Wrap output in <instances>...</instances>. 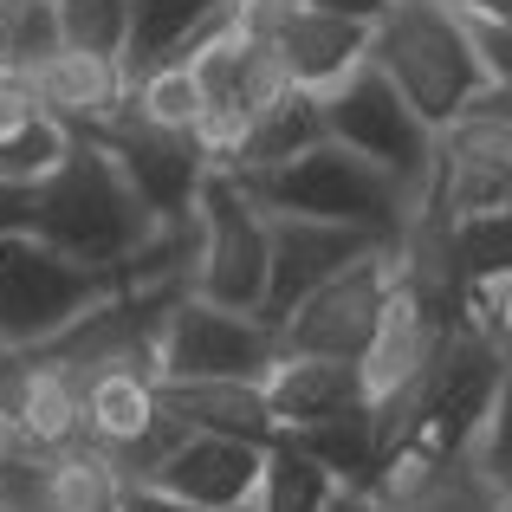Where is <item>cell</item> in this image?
I'll list each match as a JSON object with an SVG mask.
<instances>
[{"label": "cell", "mask_w": 512, "mask_h": 512, "mask_svg": "<svg viewBox=\"0 0 512 512\" xmlns=\"http://www.w3.org/2000/svg\"><path fill=\"white\" fill-rule=\"evenodd\" d=\"M156 214L143 201V188L130 182V169L104 150L98 137L72 130V150L65 163L39 182V208H33V234L65 247L85 266H124L130 253L150 247Z\"/></svg>", "instance_id": "cell-1"}, {"label": "cell", "mask_w": 512, "mask_h": 512, "mask_svg": "<svg viewBox=\"0 0 512 512\" xmlns=\"http://www.w3.org/2000/svg\"><path fill=\"white\" fill-rule=\"evenodd\" d=\"M247 182V195L260 208H286V214H325V221H350L370 234L402 240L422 214V201L396 182L389 169H376L370 156H357L338 137H318L312 150L286 156L266 169H234Z\"/></svg>", "instance_id": "cell-2"}, {"label": "cell", "mask_w": 512, "mask_h": 512, "mask_svg": "<svg viewBox=\"0 0 512 512\" xmlns=\"http://www.w3.org/2000/svg\"><path fill=\"white\" fill-rule=\"evenodd\" d=\"M370 59L409 91V104L435 130H448L493 85L474 52L461 0H389V13L370 33Z\"/></svg>", "instance_id": "cell-3"}, {"label": "cell", "mask_w": 512, "mask_h": 512, "mask_svg": "<svg viewBox=\"0 0 512 512\" xmlns=\"http://www.w3.org/2000/svg\"><path fill=\"white\" fill-rule=\"evenodd\" d=\"M117 286H124V266H85L26 227H7L0 234V357L52 344Z\"/></svg>", "instance_id": "cell-4"}, {"label": "cell", "mask_w": 512, "mask_h": 512, "mask_svg": "<svg viewBox=\"0 0 512 512\" xmlns=\"http://www.w3.org/2000/svg\"><path fill=\"white\" fill-rule=\"evenodd\" d=\"M325 130L338 143H350L357 156H370L376 169H389L415 201L428 208L435 188V163H441V130L409 104V91L383 72L376 59H363L344 85L325 91Z\"/></svg>", "instance_id": "cell-5"}, {"label": "cell", "mask_w": 512, "mask_h": 512, "mask_svg": "<svg viewBox=\"0 0 512 512\" xmlns=\"http://www.w3.org/2000/svg\"><path fill=\"white\" fill-rule=\"evenodd\" d=\"M266 273H273V227L266 208L247 195L234 169L214 163L201 175V266L195 292L234 312H260L266 305Z\"/></svg>", "instance_id": "cell-6"}, {"label": "cell", "mask_w": 512, "mask_h": 512, "mask_svg": "<svg viewBox=\"0 0 512 512\" xmlns=\"http://www.w3.org/2000/svg\"><path fill=\"white\" fill-rule=\"evenodd\" d=\"M279 357H286L279 325L214 305L201 292H182L156 331V376H266Z\"/></svg>", "instance_id": "cell-7"}, {"label": "cell", "mask_w": 512, "mask_h": 512, "mask_svg": "<svg viewBox=\"0 0 512 512\" xmlns=\"http://www.w3.org/2000/svg\"><path fill=\"white\" fill-rule=\"evenodd\" d=\"M396 279H402V240H383L376 253L350 260L338 279H325V286H318L312 299L279 325V338H286V350L357 357L363 363V350H370L376 331H383V312H389Z\"/></svg>", "instance_id": "cell-8"}, {"label": "cell", "mask_w": 512, "mask_h": 512, "mask_svg": "<svg viewBox=\"0 0 512 512\" xmlns=\"http://www.w3.org/2000/svg\"><path fill=\"white\" fill-rule=\"evenodd\" d=\"M85 435V370L26 350L0 363V448L13 454H59Z\"/></svg>", "instance_id": "cell-9"}, {"label": "cell", "mask_w": 512, "mask_h": 512, "mask_svg": "<svg viewBox=\"0 0 512 512\" xmlns=\"http://www.w3.org/2000/svg\"><path fill=\"white\" fill-rule=\"evenodd\" d=\"M266 227H273V273H266V305H260L266 325H286L325 279H338L350 260H363L389 240L370 234V227L325 221V214H286V208H266Z\"/></svg>", "instance_id": "cell-10"}, {"label": "cell", "mask_w": 512, "mask_h": 512, "mask_svg": "<svg viewBox=\"0 0 512 512\" xmlns=\"http://www.w3.org/2000/svg\"><path fill=\"white\" fill-rule=\"evenodd\" d=\"M85 137H98L104 150L130 169V182L143 188V201H150L156 221H182V214H195L201 175L214 169L208 143H201L195 130H163V124H150V117H137L124 104L104 130H85Z\"/></svg>", "instance_id": "cell-11"}, {"label": "cell", "mask_w": 512, "mask_h": 512, "mask_svg": "<svg viewBox=\"0 0 512 512\" xmlns=\"http://www.w3.org/2000/svg\"><path fill=\"white\" fill-rule=\"evenodd\" d=\"M143 480H156V487L182 493V500H195L208 512H253L260 480H266V448L260 441H240V435H201V428H188Z\"/></svg>", "instance_id": "cell-12"}, {"label": "cell", "mask_w": 512, "mask_h": 512, "mask_svg": "<svg viewBox=\"0 0 512 512\" xmlns=\"http://www.w3.org/2000/svg\"><path fill=\"white\" fill-rule=\"evenodd\" d=\"M163 389V409L182 428L201 435H240L273 448L279 441V409L266 396V376H156Z\"/></svg>", "instance_id": "cell-13"}, {"label": "cell", "mask_w": 512, "mask_h": 512, "mask_svg": "<svg viewBox=\"0 0 512 512\" xmlns=\"http://www.w3.org/2000/svg\"><path fill=\"white\" fill-rule=\"evenodd\" d=\"M370 33H376V26L344 20V13H325V7H312V0H299L292 20L279 26L273 46H279V59H286L292 85H305V91L325 98L331 85H344V78L370 59Z\"/></svg>", "instance_id": "cell-14"}, {"label": "cell", "mask_w": 512, "mask_h": 512, "mask_svg": "<svg viewBox=\"0 0 512 512\" xmlns=\"http://www.w3.org/2000/svg\"><path fill=\"white\" fill-rule=\"evenodd\" d=\"M266 396L279 409V428L292 422H325V415L363 409L370 383H363L357 357H312V350H286V357L266 370Z\"/></svg>", "instance_id": "cell-15"}, {"label": "cell", "mask_w": 512, "mask_h": 512, "mask_svg": "<svg viewBox=\"0 0 512 512\" xmlns=\"http://www.w3.org/2000/svg\"><path fill=\"white\" fill-rule=\"evenodd\" d=\"M39 91H46V111L65 117L72 130H104L130 104V65L85 52V46H65L59 59L39 65Z\"/></svg>", "instance_id": "cell-16"}, {"label": "cell", "mask_w": 512, "mask_h": 512, "mask_svg": "<svg viewBox=\"0 0 512 512\" xmlns=\"http://www.w3.org/2000/svg\"><path fill=\"white\" fill-rule=\"evenodd\" d=\"M227 13H234V0H130V52H124L130 85H137L150 65L195 52Z\"/></svg>", "instance_id": "cell-17"}, {"label": "cell", "mask_w": 512, "mask_h": 512, "mask_svg": "<svg viewBox=\"0 0 512 512\" xmlns=\"http://www.w3.org/2000/svg\"><path fill=\"white\" fill-rule=\"evenodd\" d=\"M318 137H331L325 130V98L305 85H292L279 104H266L260 117L247 124V137H240V150L227 156L221 169H266V163H286V156L312 150Z\"/></svg>", "instance_id": "cell-18"}, {"label": "cell", "mask_w": 512, "mask_h": 512, "mask_svg": "<svg viewBox=\"0 0 512 512\" xmlns=\"http://www.w3.org/2000/svg\"><path fill=\"white\" fill-rule=\"evenodd\" d=\"M279 435H286L292 448H305L312 461H325L344 487H363V480L376 474V461H383L370 402H363V409H344V415H325V422H292V428H279Z\"/></svg>", "instance_id": "cell-19"}, {"label": "cell", "mask_w": 512, "mask_h": 512, "mask_svg": "<svg viewBox=\"0 0 512 512\" xmlns=\"http://www.w3.org/2000/svg\"><path fill=\"white\" fill-rule=\"evenodd\" d=\"M338 500H344V480L331 474L325 461H312L305 448H292L286 435L266 448V480H260L253 512H331Z\"/></svg>", "instance_id": "cell-20"}, {"label": "cell", "mask_w": 512, "mask_h": 512, "mask_svg": "<svg viewBox=\"0 0 512 512\" xmlns=\"http://www.w3.org/2000/svg\"><path fill=\"white\" fill-rule=\"evenodd\" d=\"M448 240H454V266H461L467 299L512 279V208L461 214V221H448Z\"/></svg>", "instance_id": "cell-21"}, {"label": "cell", "mask_w": 512, "mask_h": 512, "mask_svg": "<svg viewBox=\"0 0 512 512\" xmlns=\"http://www.w3.org/2000/svg\"><path fill=\"white\" fill-rule=\"evenodd\" d=\"M130 111L150 117L163 130H195L201 137V78H195V59H163L130 85Z\"/></svg>", "instance_id": "cell-22"}, {"label": "cell", "mask_w": 512, "mask_h": 512, "mask_svg": "<svg viewBox=\"0 0 512 512\" xmlns=\"http://www.w3.org/2000/svg\"><path fill=\"white\" fill-rule=\"evenodd\" d=\"M65 52V20L59 0H13L7 26H0V59L20 65V72H39L46 59Z\"/></svg>", "instance_id": "cell-23"}, {"label": "cell", "mask_w": 512, "mask_h": 512, "mask_svg": "<svg viewBox=\"0 0 512 512\" xmlns=\"http://www.w3.org/2000/svg\"><path fill=\"white\" fill-rule=\"evenodd\" d=\"M344 506H350V512H370L350 487H344ZM396 512H493V487L480 480V467L467 461V454H454V461L435 474V487L415 493V500H409V506H396Z\"/></svg>", "instance_id": "cell-24"}, {"label": "cell", "mask_w": 512, "mask_h": 512, "mask_svg": "<svg viewBox=\"0 0 512 512\" xmlns=\"http://www.w3.org/2000/svg\"><path fill=\"white\" fill-rule=\"evenodd\" d=\"M59 20H65V46L104 52V59L130 52V0H59Z\"/></svg>", "instance_id": "cell-25"}, {"label": "cell", "mask_w": 512, "mask_h": 512, "mask_svg": "<svg viewBox=\"0 0 512 512\" xmlns=\"http://www.w3.org/2000/svg\"><path fill=\"white\" fill-rule=\"evenodd\" d=\"M467 461L480 467V480H487L493 493H506V487H512V370H506L500 396H493L487 422H480V435L467 441Z\"/></svg>", "instance_id": "cell-26"}, {"label": "cell", "mask_w": 512, "mask_h": 512, "mask_svg": "<svg viewBox=\"0 0 512 512\" xmlns=\"http://www.w3.org/2000/svg\"><path fill=\"white\" fill-rule=\"evenodd\" d=\"M461 13H467V33H474V52L487 65V78L493 85H512V20H500L480 0H461Z\"/></svg>", "instance_id": "cell-27"}, {"label": "cell", "mask_w": 512, "mask_h": 512, "mask_svg": "<svg viewBox=\"0 0 512 512\" xmlns=\"http://www.w3.org/2000/svg\"><path fill=\"white\" fill-rule=\"evenodd\" d=\"M467 312H474L480 325L493 331V344H500L506 357H512V279H506V286H487V292H474V299H467Z\"/></svg>", "instance_id": "cell-28"}, {"label": "cell", "mask_w": 512, "mask_h": 512, "mask_svg": "<svg viewBox=\"0 0 512 512\" xmlns=\"http://www.w3.org/2000/svg\"><path fill=\"white\" fill-rule=\"evenodd\" d=\"M33 208H39V182H7V175H0V234H7V227H26V234H33Z\"/></svg>", "instance_id": "cell-29"}, {"label": "cell", "mask_w": 512, "mask_h": 512, "mask_svg": "<svg viewBox=\"0 0 512 512\" xmlns=\"http://www.w3.org/2000/svg\"><path fill=\"white\" fill-rule=\"evenodd\" d=\"M124 512H208V506L182 500V493L156 487V480H130V493H124Z\"/></svg>", "instance_id": "cell-30"}, {"label": "cell", "mask_w": 512, "mask_h": 512, "mask_svg": "<svg viewBox=\"0 0 512 512\" xmlns=\"http://www.w3.org/2000/svg\"><path fill=\"white\" fill-rule=\"evenodd\" d=\"M312 7H325V13H344V20H363V26H376L389 13V0H312Z\"/></svg>", "instance_id": "cell-31"}, {"label": "cell", "mask_w": 512, "mask_h": 512, "mask_svg": "<svg viewBox=\"0 0 512 512\" xmlns=\"http://www.w3.org/2000/svg\"><path fill=\"white\" fill-rule=\"evenodd\" d=\"M480 7H493V13H500V20H512V0H480Z\"/></svg>", "instance_id": "cell-32"}, {"label": "cell", "mask_w": 512, "mask_h": 512, "mask_svg": "<svg viewBox=\"0 0 512 512\" xmlns=\"http://www.w3.org/2000/svg\"><path fill=\"white\" fill-rule=\"evenodd\" d=\"M493 512H512V487H506V493H493Z\"/></svg>", "instance_id": "cell-33"}, {"label": "cell", "mask_w": 512, "mask_h": 512, "mask_svg": "<svg viewBox=\"0 0 512 512\" xmlns=\"http://www.w3.org/2000/svg\"><path fill=\"white\" fill-rule=\"evenodd\" d=\"M7 13H13V0H0V26H7Z\"/></svg>", "instance_id": "cell-34"}, {"label": "cell", "mask_w": 512, "mask_h": 512, "mask_svg": "<svg viewBox=\"0 0 512 512\" xmlns=\"http://www.w3.org/2000/svg\"><path fill=\"white\" fill-rule=\"evenodd\" d=\"M0 512H20V506H13V500H7V493H0Z\"/></svg>", "instance_id": "cell-35"}, {"label": "cell", "mask_w": 512, "mask_h": 512, "mask_svg": "<svg viewBox=\"0 0 512 512\" xmlns=\"http://www.w3.org/2000/svg\"><path fill=\"white\" fill-rule=\"evenodd\" d=\"M331 512H350V506H344V500H338V506H331Z\"/></svg>", "instance_id": "cell-36"}, {"label": "cell", "mask_w": 512, "mask_h": 512, "mask_svg": "<svg viewBox=\"0 0 512 512\" xmlns=\"http://www.w3.org/2000/svg\"><path fill=\"white\" fill-rule=\"evenodd\" d=\"M0 363H7V357H0Z\"/></svg>", "instance_id": "cell-37"}]
</instances>
